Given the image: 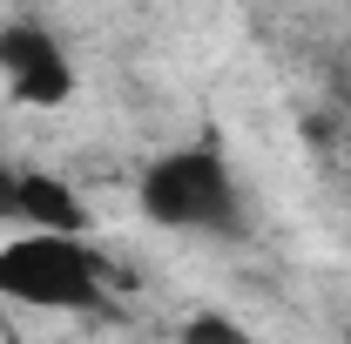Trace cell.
Returning a JSON list of instances; mask_svg holds the SVG:
<instances>
[{"instance_id":"cell-1","label":"cell","mask_w":351,"mask_h":344,"mask_svg":"<svg viewBox=\"0 0 351 344\" xmlns=\"http://www.w3.org/2000/svg\"><path fill=\"white\" fill-rule=\"evenodd\" d=\"M0 297L34 304V310H95L101 304V257L82 236L21 230L0 250Z\"/></svg>"},{"instance_id":"cell-2","label":"cell","mask_w":351,"mask_h":344,"mask_svg":"<svg viewBox=\"0 0 351 344\" xmlns=\"http://www.w3.org/2000/svg\"><path fill=\"white\" fill-rule=\"evenodd\" d=\"M142 216L162 230H237V182L217 149H169L142 169Z\"/></svg>"},{"instance_id":"cell-3","label":"cell","mask_w":351,"mask_h":344,"mask_svg":"<svg viewBox=\"0 0 351 344\" xmlns=\"http://www.w3.org/2000/svg\"><path fill=\"white\" fill-rule=\"evenodd\" d=\"M0 68H7L14 95L34 101V108H54V101L75 95V68H68L61 41H54L47 27H34V21H21V27L0 34Z\"/></svg>"},{"instance_id":"cell-4","label":"cell","mask_w":351,"mask_h":344,"mask_svg":"<svg viewBox=\"0 0 351 344\" xmlns=\"http://www.w3.org/2000/svg\"><path fill=\"white\" fill-rule=\"evenodd\" d=\"M21 223L47 230V236H88L82 196L68 182H54V175H27V169H21Z\"/></svg>"},{"instance_id":"cell-5","label":"cell","mask_w":351,"mask_h":344,"mask_svg":"<svg viewBox=\"0 0 351 344\" xmlns=\"http://www.w3.org/2000/svg\"><path fill=\"white\" fill-rule=\"evenodd\" d=\"M176 344H250V331L237 317H223V310H189L182 331H176Z\"/></svg>"},{"instance_id":"cell-6","label":"cell","mask_w":351,"mask_h":344,"mask_svg":"<svg viewBox=\"0 0 351 344\" xmlns=\"http://www.w3.org/2000/svg\"><path fill=\"white\" fill-rule=\"evenodd\" d=\"M0 223H21V169L0 162Z\"/></svg>"}]
</instances>
